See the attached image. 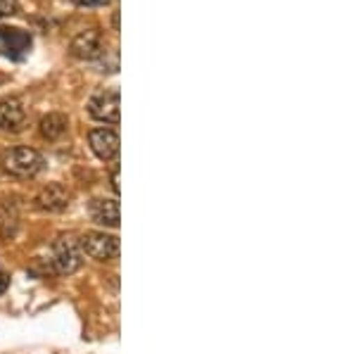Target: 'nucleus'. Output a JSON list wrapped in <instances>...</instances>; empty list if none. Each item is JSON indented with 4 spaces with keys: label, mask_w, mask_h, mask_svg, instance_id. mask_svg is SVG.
I'll return each instance as SVG.
<instances>
[{
    "label": "nucleus",
    "mask_w": 356,
    "mask_h": 354,
    "mask_svg": "<svg viewBox=\"0 0 356 354\" xmlns=\"http://www.w3.org/2000/svg\"><path fill=\"white\" fill-rule=\"evenodd\" d=\"M90 150L102 162H112L119 157V136L112 129H93L88 134Z\"/></svg>",
    "instance_id": "5"
},
{
    "label": "nucleus",
    "mask_w": 356,
    "mask_h": 354,
    "mask_svg": "<svg viewBox=\"0 0 356 354\" xmlns=\"http://www.w3.org/2000/svg\"><path fill=\"white\" fill-rule=\"evenodd\" d=\"M88 212H90V219L100 226H110V228H117L119 221H122V214H119V202L117 200H90L88 204Z\"/></svg>",
    "instance_id": "9"
},
{
    "label": "nucleus",
    "mask_w": 356,
    "mask_h": 354,
    "mask_svg": "<svg viewBox=\"0 0 356 354\" xmlns=\"http://www.w3.org/2000/svg\"><path fill=\"white\" fill-rule=\"evenodd\" d=\"M8 288H10V276H8V273L0 271V295H3Z\"/></svg>",
    "instance_id": "14"
},
{
    "label": "nucleus",
    "mask_w": 356,
    "mask_h": 354,
    "mask_svg": "<svg viewBox=\"0 0 356 354\" xmlns=\"http://www.w3.org/2000/svg\"><path fill=\"white\" fill-rule=\"evenodd\" d=\"M0 43H3L5 53L19 60L31 48V36L26 31H22V29H0Z\"/></svg>",
    "instance_id": "10"
},
{
    "label": "nucleus",
    "mask_w": 356,
    "mask_h": 354,
    "mask_svg": "<svg viewBox=\"0 0 356 354\" xmlns=\"http://www.w3.org/2000/svg\"><path fill=\"white\" fill-rule=\"evenodd\" d=\"M69 200H72V193L67 191L62 184H48L41 193L36 195V204L43 209V212H65L69 207Z\"/></svg>",
    "instance_id": "8"
},
{
    "label": "nucleus",
    "mask_w": 356,
    "mask_h": 354,
    "mask_svg": "<svg viewBox=\"0 0 356 354\" xmlns=\"http://www.w3.org/2000/svg\"><path fill=\"white\" fill-rule=\"evenodd\" d=\"M17 13H19V3L17 0H0V19L13 17Z\"/></svg>",
    "instance_id": "12"
},
{
    "label": "nucleus",
    "mask_w": 356,
    "mask_h": 354,
    "mask_svg": "<svg viewBox=\"0 0 356 354\" xmlns=\"http://www.w3.org/2000/svg\"><path fill=\"white\" fill-rule=\"evenodd\" d=\"M67 124H69L67 117H65V114H60V112H53V114H48V117H43V122H41L43 138L57 140L67 131Z\"/></svg>",
    "instance_id": "11"
},
{
    "label": "nucleus",
    "mask_w": 356,
    "mask_h": 354,
    "mask_svg": "<svg viewBox=\"0 0 356 354\" xmlns=\"http://www.w3.org/2000/svg\"><path fill=\"white\" fill-rule=\"evenodd\" d=\"M72 55L79 57V60H88V62L105 55L100 31H97V29H86V31L79 33L72 41Z\"/></svg>",
    "instance_id": "6"
},
{
    "label": "nucleus",
    "mask_w": 356,
    "mask_h": 354,
    "mask_svg": "<svg viewBox=\"0 0 356 354\" xmlns=\"http://www.w3.org/2000/svg\"><path fill=\"white\" fill-rule=\"evenodd\" d=\"M50 262H53V269L60 276H72V273L81 269V262H83L81 245L72 236H60L53 243V259Z\"/></svg>",
    "instance_id": "2"
},
{
    "label": "nucleus",
    "mask_w": 356,
    "mask_h": 354,
    "mask_svg": "<svg viewBox=\"0 0 356 354\" xmlns=\"http://www.w3.org/2000/svg\"><path fill=\"white\" fill-rule=\"evenodd\" d=\"M81 252L88 255L90 259L95 262H112L119 257V238L117 236H110L105 231H88L81 236Z\"/></svg>",
    "instance_id": "3"
},
{
    "label": "nucleus",
    "mask_w": 356,
    "mask_h": 354,
    "mask_svg": "<svg viewBox=\"0 0 356 354\" xmlns=\"http://www.w3.org/2000/svg\"><path fill=\"white\" fill-rule=\"evenodd\" d=\"M26 127V110L19 98L0 100V129L10 134H19Z\"/></svg>",
    "instance_id": "7"
},
{
    "label": "nucleus",
    "mask_w": 356,
    "mask_h": 354,
    "mask_svg": "<svg viewBox=\"0 0 356 354\" xmlns=\"http://www.w3.org/2000/svg\"><path fill=\"white\" fill-rule=\"evenodd\" d=\"M119 107H122V98L119 90H97L88 100V114L97 122L105 124H119Z\"/></svg>",
    "instance_id": "4"
},
{
    "label": "nucleus",
    "mask_w": 356,
    "mask_h": 354,
    "mask_svg": "<svg viewBox=\"0 0 356 354\" xmlns=\"http://www.w3.org/2000/svg\"><path fill=\"white\" fill-rule=\"evenodd\" d=\"M3 167L8 174L17 176V179H31L45 167V159L33 147H15V150L5 152Z\"/></svg>",
    "instance_id": "1"
},
{
    "label": "nucleus",
    "mask_w": 356,
    "mask_h": 354,
    "mask_svg": "<svg viewBox=\"0 0 356 354\" xmlns=\"http://www.w3.org/2000/svg\"><path fill=\"white\" fill-rule=\"evenodd\" d=\"M112 191L119 195V169H114V171H112Z\"/></svg>",
    "instance_id": "15"
},
{
    "label": "nucleus",
    "mask_w": 356,
    "mask_h": 354,
    "mask_svg": "<svg viewBox=\"0 0 356 354\" xmlns=\"http://www.w3.org/2000/svg\"><path fill=\"white\" fill-rule=\"evenodd\" d=\"M72 3L81 5V8H105V5H110L112 0H72Z\"/></svg>",
    "instance_id": "13"
}]
</instances>
